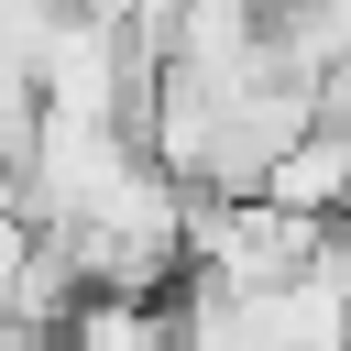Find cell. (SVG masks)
<instances>
[{
	"label": "cell",
	"mask_w": 351,
	"mask_h": 351,
	"mask_svg": "<svg viewBox=\"0 0 351 351\" xmlns=\"http://www.w3.org/2000/svg\"><path fill=\"white\" fill-rule=\"evenodd\" d=\"M22 263H33V219L0 197V329L22 318Z\"/></svg>",
	"instance_id": "1"
},
{
	"label": "cell",
	"mask_w": 351,
	"mask_h": 351,
	"mask_svg": "<svg viewBox=\"0 0 351 351\" xmlns=\"http://www.w3.org/2000/svg\"><path fill=\"white\" fill-rule=\"evenodd\" d=\"M0 351H55V340L44 329H0Z\"/></svg>",
	"instance_id": "2"
}]
</instances>
